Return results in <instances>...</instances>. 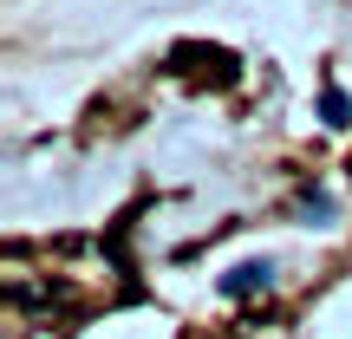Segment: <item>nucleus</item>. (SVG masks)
I'll list each match as a JSON object with an SVG mask.
<instances>
[{"label":"nucleus","mask_w":352,"mask_h":339,"mask_svg":"<svg viewBox=\"0 0 352 339\" xmlns=\"http://www.w3.org/2000/svg\"><path fill=\"white\" fill-rule=\"evenodd\" d=\"M267 274H274L267 261H248V267H235V274L222 281V294H235V300H248V294H267Z\"/></svg>","instance_id":"f257e3e1"},{"label":"nucleus","mask_w":352,"mask_h":339,"mask_svg":"<svg viewBox=\"0 0 352 339\" xmlns=\"http://www.w3.org/2000/svg\"><path fill=\"white\" fill-rule=\"evenodd\" d=\"M320 111H327V124L340 131V124H352V105H346V91H327V105H320Z\"/></svg>","instance_id":"f03ea898"}]
</instances>
